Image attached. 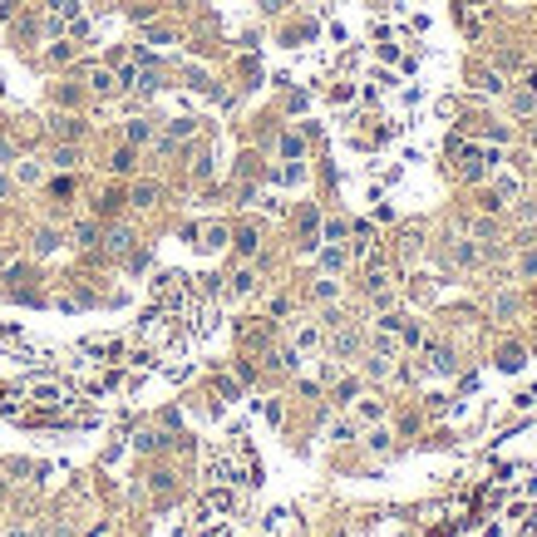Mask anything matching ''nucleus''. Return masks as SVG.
Here are the masks:
<instances>
[{"instance_id":"f257e3e1","label":"nucleus","mask_w":537,"mask_h":537,"mask_svg":"<svg viewBox=\"0 0 537 537\" xmlns=\"http://www.w3.org/2000/svg\"><path fill=\"white\" fill-rule=\"evenodd\" d=\"M89 89H94V94H113V89H118V79H113L108 69H89Z\"/></svg>"},{"instance_id":"f03ea898","label":"nucleus","mask_w":537,"mask_h":537,"mask_svg":"<svg viewBox=\"0 0 537 537\" xmlns=\"http://www.w3.org/2000/svg\"><path fill=\"white\" fill-rule=\"evenodd\" d=\"M148 138H153L148 118H133V123H128V148H133V143H148Z\"/></svg>"},{"instance_id":"7ed1b4c3","label":"nucleus","mask_w":537,"mask_h":537,"mask_svg":"<svg viewBox=\"0 0 537 537\" xmlns=\"http://www.w3.org/2000/svg\"><path fill=\"white\" fill-rule=\"evenodd\" d=\"M301 153H306L301 133H281V158H301Z\"/></svg>"},{"instance_id":"20e7f679","label":"nucleus","mask_w":537,"mask_h":537,"mask_svg":"<svg viewBox=\"0 0 537 537\" xmlns=\"http://www.w3.org/2000/svg\"><path fill=\"white\" fill-rule=\"evenodd\" d=\"M133 203H138V208H153V203H158V183H138V188H133Z\"/></svg>"},{"instance_id":"39448f33","label":"nucleus","mask_w":537,"mask_h":537,"mask_svg":"<svg viewBox=\"0 0 537 537\" xmlns=\"http://www.w3.org/2000/svg\"><path fill=\"white\" fill-rule=\"evenodd\" d=\"M311 345H321V330L316 325H301L296 330V350H311Z\"/></svg>"},{"instance_id":"423d86ee","label":"nucleus","mask_w":537,"mask_h":537,"mask_svg":"<svg viewBox=\"0 0 537 537\" xmlns=\"http://www.w3.org/2000/svg\"><path fill=\"white\" fill-rule=\"evenodd\" d=\"M15 178H20L25 188H35V183H40V163H20V168H15Z\"/></svg>"},{"instance_id":"0eeeda50","label":"nucleus","mask_w":537,"mask_h":537,"mask_svg":"<svg viewBox=\"0 0 537 537\" xmlns=\"http://www.w3.org/2000/svg\"><path fill=\"white\" fill-rule=\"evenodd\" d=\"M55 247H60V232H50V227L35 232V251H55Z\"/></svg>"},{"instance_id":"6e6552de","label":"nucleus","mask_w":537,"mask_h":537,"mask_svg":"<svg viewBox=\"0 0 537 537\" xmlns=\"http://www.w3.org/2000/svg\"><path fill=\"white\" fill-rule=\"evenodd\" d=\"M355 414H360L365 424H370V419H385V405H380V400H365V405H360Z\"/></svg>"},{"instance_id":"1a4fd4ad","label":"nucleus","mask_w":537,"mask_h":537,"mask_svg":"<svg viewBox=\"0 0 537 537\" xmlns=\"http://www.w3.org/2000/svg\"><path fill=\"white\" fill-rule=\"evenodd\" d=\"M79 163V148H55V168H74Z\"/></svg>"},{"instance_id":"9d476101","label":"nucleus","mask_w":537,"mask_h":537,"mask_svg":"<svg viewBox=\"0 0 537 537\" xmlns=\"http://www.w3.org/2000/svg\"><path fill=\"white\" fill-rule=\"evenodd\" d=\"M108 168H113V173H128V168H133V148H118V153H113V163H108Z\"/></svg>"},{"instance_id":"9b49d317","label":"nucleus","mask_w":537,"mask_h":537,"mask_svg":"<svg viewBox=\"0 0 537 537\" xmlns=\"http://www.w3.org/2000/svg\"><path fill=\"white\" fill-rule=\"evenodd\" d=\"M50 10L64 15V20H74V15H79V0H50Z\"/></svg>"},{"instance_id":"f8f14e48","label":"nucleus","mask_w":537,"mask_h":537,"mask_svg":"<svg viewBox=\"0 0 537 537\" xmlns=\"http://www.w3.org/2000/svg\"><path fill=\"white\" fill-rule=\"evenodd\" d=\"M321 266H325V271H340V266H345V251H340V247H330V251L321 256Z\"/></svg>"},{"instance_id":"ddd939ff","label":"nucleus","mask_w":537,"mask_h":537,"mask_svg":"<svg viewBox=\"0 0 537 537\" xmlns=\"http://www.w3.org/2000/svg\"><path fill=\"white\" fill-rule=\"evenodd\" d=\"M251 286H256V281H251V271H237V276H232V291H237V296H247Z\"/></svg>"},{"instance_id":"4468645a","label":"nucleus","mask_w":537,"mask_h":537,"mask_svg":"<svg viewBox=\"0 0 537 537\" xmlns=\"http://www.w3.org/2000/svg\"><path fill=\"white\" fill-rule=\"evenodd\" d=\"M35 400H40V405H60V390H55V385H40Z\"/></svg>"},{"instance_id":"2eb2a0df","label":"nucleus","mask_w":537,"mask_h":537,"mask_svg":"<svg viewBox=\"0 0 537 537\" xmlns=\"http://www.w3.org/2000/svg\"><path fill=\"white\" fill-rule=\"evenodd\" d=\"M370 448H375V453H390V434L375 429V434H370Z\"/></svg>"},{"instance_id":"dca6fc26","label":"nucleus","mask_w":537,"mask_h":537,"mask_svg":"<svg viewBox=\"0 0 537 537\" xmlns=\"http://www.w3.org/2000/svg\"><path fill=\"white\" fill-rule=\"evenodd\" d=\"M203 247H227V227H208V242Z\"/></svg>"},{"instance_id":"f3484780","label":"nucleus","mask_w":537,"mask_h":537,"mask_svg":"<svg viewBox=\"0 0 537 537\" xmlns=\"http://www.w3.org/2000/svg\"><path fill=\"white\" fill-rule=\"evenodd\" d=\"M193 128H198V118H178V123H173V138H188Z\"/></svg>"},{"instance_id":"a211bd4d","label":"nucleus","mask_w":537,"mask_h":537,"mask_svg":"<svg viewBox=\"0 0 537 537\" xmlns=\"http://www.w3.org/2000/svg\"><path fill=\"white\" fill-rule=\"evenodd\" d=\"M69 55H74L69 45H55V50H50V60H55V64H69Z\"/></svg>"},{"instance_id":"6ab92c4d","label":"nucleus","mask_w":537,"mask_h":537,"mask_svg":"<svg viewBox=\"0 0 537 537\" xmlns=\"http://www.w3.org/2000/svg\"><path fill=\"white\" fill-rule=\"evenodd\" d=\"M237 247H242V256H251V251H256V232H242V242H237Z\"/></svg>"},{"instance_id":"aec40b11","label":"nucleus","mask_w":537,"mask_h":537,"mask_svg":"<svg viewBox=\"0 0 537 537\" xmlns=\"http://www.w3.org/2000/svg\"><path fill=\"white\" fill-rule=\"evenodd\" d=\"M335 296V281H316V301H330Z\"/></svg>"},{"instance_id":"412c9836","label":"nucleus","mask_w":537,"mask_h":537,"mask_svg":"<svg viewBox=\"0 0 537 537\" xmlns=\"http://www.w3.org/2000/svg\"><path fill=\"white\" fill-rule=\"evenodd\" d=\"M350 434H355V424H335V429H330V439H335V443H345Z\"/></svg>"},{"instance_id":"4be33fe9","label":"nucleus","mask_w":537,"mask_h":537,"mask_svg":"<svg viewBox=\"0 0 537 537\" xmlns=\"http://www.w3.org/2000/svg\"><path fill=\"white\" fill-rule=\"evenodd\" d=\"M10 158H15V148H10V138H0V168H5Z\"/></svg>"},{"instance_id":"5701e85b","label":"nucleus","mask_w":537,"mask_h":537,"mask_svg":"<svg viewBox=\"0 0 537 537\" xmlns=\"http://www.w3.org/2000/svg\"><path fill=\"white\" fill-rule=\"evenodd\" d=\"M0 198H10V178L5 173H0Z\"/></svg>"},{"instance_id":"b1692460","label":"nucleus","mask_w":537,"mask_h":537,"mask_svg":"<svg viewBox=\"0 0 537 537\" xmlns=\"http://www.w3.org/2000/svg\"><path fill=\"white\" fill-rule=\"evenodd\" d=\"M0 537H30V533L25 528H10V533H0Z\"/></svg>"}]
</instances>
